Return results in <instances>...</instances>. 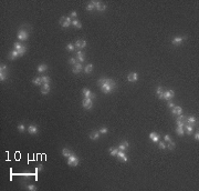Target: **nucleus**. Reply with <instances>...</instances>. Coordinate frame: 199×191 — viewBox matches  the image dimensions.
Returning <instances> with one entry per match:
<instances>
[{
	"mask_svg": "<svg viewBox=\"0 0 199 191\" xmlns=\"http://www.w3.org/2000/svg\"><path fill=\"white\" fill-rule=\"evenodd\" d=\"M97 83L101 87L102 92L106 93V95L112 93L115 90V88H116V82L113 79H109V78H101Z\"/></svg>",
	"mask_w": 199,
	"mask_h": 191,
	"instance_id": "f257e3e1",
	"label": "nucleus"
},
{
	"mask_svg": "<svg viewBox=\"0 0 199 191\" xmlns=\"http://www.w3.org/2000/svg\"><path fill=\"white\" fill-rule=\"evenodd\" d=\"M18 39L20 41H25L28 40V38H29V31L23 29V28H20L19 30H18V35H17Z\"/></svg>",
	"mask_w": 199,
	"mask_h": 191,
	"instance_id": "f03ea898",
	"label": "nucleus"
},
{
	"mask_svg": "<svg viewBox=\"0 0 199 191\" xmlns=\"http://www.w3.org/2000/svg\"><path fill=\"white\" fill-rule=\"evenodd\" d=\"M79 162H80L79 158H77V156H75L74 153H72L69 158H67V164H69L70 167H76L77 164H79Z\"/></svg>",
	"mask_w": 199,
	"mask_h": 191,
	"instance_id": "7ed1b4c3",
	"label": "nucleus"
},
{
	"mask_svg": "<svg viewBox=\"0 0 199 191\" xmlns=\"http://www.w3.org/2000/svg\"><path fill=\"white\" fill-rule=\"evenodd\" d=\"M60 25L63 28H69L70 26H72V18L71 17H62L60 18Z\"/></svg>",
	"mask_w": 199,
	"mask_h": 191,
	"instance_id": "20e7f679",
	"label": "nucleus"
},
{
	"mask_svg": "<svg viewBox=\"0 0 199 191\" xmlns=\"http://www.w3.org/2000/svg\"><path fill=\"white\" fill-rule=\"evenodd\" d=\"M82 106L84 109H87V110H90V109H92L93 107V101L91 98H84L82 101Z\"/></svg>",
	"mask_w": 199,
	"mask_h": 191,
	"instance_id": "39448f33",
	"label": "nucleus"
},
{
	"mask_svg": "<svg viewBox=\"0 0 199 191\" xmlns=\"http://www.w3.org/2000/svg\"><path fill=\"white\" fill-rule=\"evenodd\" d=\"M75 49L76 50H83L85 47H86V41L82 40V39H79V40L75 41Z\"/></svg>",
	"mask_w": 199,
	"mask_h": 191,
	"instance_id": "423d86ee",
	"label": "nucleus"
},
{
	"mask_svg": "<svg viewBox=\"0 0 199 191\" xmlns=\"http://www.w3.org/2000/svg\"><path fill=\"white\" fill-rule=\"evenodd\" d=\"M175 97V92L174 90H167V91H164V95H163V99L167 101H170V99H173Z\"/></svg>",
	"mask_w": 199,
	"mask_h": 191,
	"instance_id": "0eeeda50",
	"label": "nucleus"
},
{
	"mask_svg": "<svg viewBox=\"0 0 199 191\" xmlns=\"http://www.w3.org/2000/svg\"><path fill=\"white\" fill-rule=\"evenodd\" d=\"M185 40H187L186 36H184V37H176L172 40V43L174 46H180L182 43V41H185Z\"/></svg>",
	"mask_w": 199,
	"mask_h": 191,
	"instance_id": "6e6552de",
	"label": "nucleus"
},
{
	"mask_svg": "<svg viewBox=\"0 0 199 191\" xmlns=\"http://www.w3.org/2000/svg\"><path fill=\"white\" fill-rule=\"evenodd\" d=\"M83 67H82V63L81 62H77L76 65H74L73 66V69H72V72L73 73H75V75H77V73H80L81 71L83 70Z\"/></svg>",
	"mask_w": 199,
	"mask_h": 191,
	"instance_id": "1a4fd4ad",
	"label": "nucleus"
},
{
	"mask_svg": "<svg viewBox=\"0 0 199 191\" xmlns=\"http://www.w3.org/2000/svg\"><path fill=\"white\" fill-rule=\"evenodd\" d=\"M76 60H77V62H84L85 61V57H84V53L82 52V50H77L76 51Z\"/></svg>",
	"mask_w": 199,
	"mask_h": 191,
	"instance_id": "9d476101",
	"label": "nucleus"
},
{
	"mask_svg": "<svg viewBox=\"0 0 199 191\" xmlns=\"http://www.w3.org/2000/svg\"><path fill=\"white\" fill-rule=\"evenodd\" d=\"M127 80H128L129 82H136V81L138 80V75H137L136 72L129 73V75L127 76Z\"/></svg>",
	"mask_w": 199,
	"mask_h": 191,
	"instance_id": "9b49d317",
	"label": "nucleus"
},
{
	"mask_svg": "<svg viewBox=\"0 0 199 191\" xmlns=\"http://www.w3.org/2000/svg\"><path fill=\"white\" fill-rule=\"evenodd\" d=\"M116 157L119 159V160L124 161V162H127V161H128V158H127L126 154H125V151L118 150V152H117V156H116Z\"/></svg>",
	"mask_w": 199,
	"mask_h": 191,
	"instance_id": "f8f14e48",
	"label": "nucleus"
},
{
	"mask_svg": "<svg viewBox=\"0 0 199 191\" xmlns=\"http://www.w3.org/2000/svg\"><path fill=\"white\" fill-rule=\"evenodd\" d=\"M19 56H20L19 51H18V50H15V49H13V50L10 51V53H9V56H8V57H9L10 60H15V59L18 58Z\"/></svg>",
	"mask_w": 199,
	"mask_h": 191,
	"instance_id": "ddd939ff",
	"label": "nucleus"
},
{
	"mask_svg": "<svg viewBox=\"0 0 199 191\" xmlns=\"http://www.w3.org/2000/svg\"><path fill=\"white\" fill-rule=\"evenodd\" d=\"M28 132H29L30 134H37L38 133V127L35 126V124H30V126L28 127Z\"/></svg>",
	"mask_w": 199,
	"mask_h": 191,
	"instance_id": "4468645a",
	"label": "nucleus"
},
{
	"mask_svg": "<svg viewBox=\"0 0 199 191\" xmlns=\"http://www.w3.org/2000/svg\"><path fill=\"white\" fill-rule=\"evenodd\" d=\"M172 112H173L174 116H179V115H182V107H179V106H175L174 108H173Z\"/></svg>",
	"mask_w": 199,
	"mask_h": 191,
	"instance_id": "2eb2a0df",
	"label": "nucleus"
},
{
	"mask_svg": "<svg viewBox=\"0 0 199 191\" xmlns=\"http://www.w3.org/2000/svg\"><path fill=\"white\" fill-rule=\"evenodd\" d=\"M180 122L187 124V117H185L184 115H179V116H177L176 123H180Z\"/></svg>",
	"mask_w": 199,
	"mask_h": 191,
	"instance_id": "dca6fc26",
	"label": "nucleus"
},
{
	"mask_svg": "<svg viewBox=\"0 0 199 191\" xmlns=\"http://www.w3.org/2000/svg\"><path fill=\"white\" fill-rule=\"evenodd\" d=\"M100 134L101 133L99 132V131H91V133H90V139L91 140H97V139L100 138Z\"/></svg>",
	"mask_w": 199,
	"mask_h": 191,
	"instance_id": "f3484780",
	"label": "nucleus"
},
{
	"mask_svg": "<svg viewBox=\"0 0 199 191\" xmlns=\"http://www.w3.org/2000/svg\"><path fill=\"white\" fill-rule=\"evenodd\" d=\"M149 138L153 140V142H158L159 139H160V137H159L158 133L156 132H152V133H149Z\"/></svg>",
	"mask_w": 199,
	"mask_h": 191,
	"instance_id": "a211bd4d",
	"label": "nucleus"
},
{
	"mask_svg": "<svg viewBox=\"0 0 199 191\" xmlns=\"http://www.w3.org/2000/svg\"><path fill=\"white\" fill-rule=\"evenodd\" d=\"M50 92V85H42L41 86V93L42 95H48Z\"/></svg>",
	"mask_w": 199,
	"mask_h": 191,
	"instance_id": "6ab92c4d",
	"label": "nucleus"
},
{
	"mask_svg": "<svg viewBox=\"0 0 199 191\" xmlns=\"http://www.w3.org/2000/svg\"><path fill=\"white\" fill-rule=\"evenodd\" d=\"M83 71H84L86 75H90V73L93 71V65L92 63H89V65H86L84 67V69H83Z\"/></svg>",
	"mask_w": 199,
	"mask_h": 191,
	"instance_id": "aec40b11",
	"label": "nucleus"
},
{
	"mask_svg": "<svg viewBox=\"0 0 199 191\" xmlns=\"http://www.w3.org/2000/svg\"><path fill=\"white\" fill-rule=\"evenodd\" d=\"M128 142L127 141H123L121 144L118 146V150H121V151H126L127 150V148H128Z\"/></svg>",
	"mask_w": 199,
	"mask_h": 191,
	"instance_id": "412c9836",
	"label": "nucleus"
},
{
	"mask_svg": "<svg viewBox=\"0 0 199 191\" xmlns=\"http://www.w3.org/2000/svg\"><path fill=\"white\" fill-rule=\"evenodd\" d=\"M38 72H45L48 70V66L45 63H41V65L38 66Z\"/></svg>",
	"mask_w": 199,
	"mask_h": 191,
	"instance_id": "4be33fe9",
	"label": "nucleus"
},
{
	"mask_svg": "<svg viewBox=\"0 0 199 191\" xmlns=\"http://www.w3.org/2000/svg\"><path fill=\"white\" fill-rule=\"evenodd\" d=\"M95 9H96L97 11H100V12H103V11H105L106 10V6L104 5V3H102V2H100L99 5L95 7Z\"/></svg>",
	"mask_w": 199,
	"mask_h": 191,
	"instance_id": "5701e85b",
	"label": "nucleus"
},
{
	"mask_svg": "<svg viewBox=\"0 0 199 191\" xmlns=\"http://www.w3.org/2000/svg\"><path fill=\"white\" fill-rule=\"evenodd\" d=\"M185 129H186L185 132L188 133V134H192V132H194V127H192L191 124H188V123H187L186 126H185Z\"/></svg>",
	"mask_w": 199,
	"mask_h": 191,
	"instance_id": "b1692460",
	"label": "nucleus"
},
{
	"mask_svg": "<svg viewBox=\"0 0 199 191\" xmlns=\"http://www.w3.org/2000/svg\"><path fill=\"white\" fill-rule=\"evenodd\" d=\"M71 154H72V152L70 151V149H67V148H63V149H62V156H63V157H65V158H69Z\"/></svg>",
	"mask_w": 199,
	"mask_h": 191,
	"instance_id": "393cba45",
	"label": "nucleus"
},
{
	"mask_svg": "<svg viewBox=\"0 0 199 191\" xmlns=\"http://www.w3.org/2000/svg\"><path fill=\"white\" fill-rule=\"evenodd\" d=\"M156 93H157V96H158V98H159V99H163V95H164V91H163V87H162V86H158V87H157Z\"/></svg>",
	"mask_w": 199,
	"mask_h": 191,
	"instance_id": "a878e982",
	"label": "nucleus"
},
{
	"mask_svg": "<svg viewBox=\"0 0 199 191\" xmlns=\"http://www.w3.org/2000/svg\"><path fill=\"white\" fill-rule=\"evenodd\" d=\"M109 154L112 157H116L117 156V152H118V148H115V147H112V148H109Z\"/></svg>",
	"mask_w": 199,
	"mask_h": 191,
	"instance_id": "bb28decb",
	"label": "nucleus"
},
{
	"mask_svg": "<svg viewBox=\"0 0 199 191\" xmlns=\"http://www.w3.org/2000/svg\"><path fill=\"white\" fill-rule=\"evenodd\" d=\"M32 83H33V85H35V86H42V80H41V77H35V78H33Z\"/></svg>",
	"mask_w": 199,
	"mask_h": 191,
	"instance_id": "cd10ccee",
	"label": "nucleus"
},
{
	"mask_svg": "<svg viewBox=\"0 0 199 191\" xmlns=\"http://www.w3.org/2000/svg\"><path fill=\"white\" fill-rule=\"evenodd\" d=\"M72 26L75 28H77V29H81L82 28V25H81V22H80L79 20H76V19H73L72 20Z\"/></svg>",
	"mask_w": 199,
	"mask_h": 191,
	"instance_id": "c85d7f7f",
	"label": "nucleus"
},
{
	"mask_svg": "<svg viewBox=\"0 0 199 191\" xmlns=\"http://www.w3.org/2000/svg\"><path fill=\"white\" fill-rule=\"evenodd\" d=\"M187 123L188 124H191V126H194L195 123H196V118H195L194 116H190L187 118Z\"/></svg>",
	"mask_w": 199,
	"mask_h": 191,
	"instance_id": "c756f323",
	"label": "nucleus"
},
{
	"mask_svg": "<svg viewBox=\"0 0 199 191\" xmlns=\"http://www.w3.org/2000/svg\"><path fill=\"white\" fill-rule=\"evenodd\" d=\"M82 93H83V96H84V98H90L91 97V90H89L87 88H84L83 89V91H82Z\"/></svg>",
	"mask_w": 199,
	"mask_h": 191,
	"instance_id": "7c9ffc66",
	"label": "nucleus"
},
{
	"mask_svg": "<svg viewBox=\"0 0 199 191\" xmlns=\"http://www.w3.org/2000/svg\"><path fill=\"white\" fill-rule=\"evenodd\" d=\"M7 78H8L7 71H0V80H1V81H5Z\"/></svg>",
	"mask_w": 199,
	"mask_h": 191,
	"instance_id": "2f4dec72",
	"label": "nucleus"
},
{
	"mask_svg": "<svg viewBox=\"0 0 199 191\" xmlns=\"http://www.w3.org/2000/svg\"><path fill=\"white\" fill-rule=\"evenodd\" d=\"M166 148L170 149V150H174V149L176 148V143H175L173 140H170V141H169V142H168V144H167V146H166Z\"/></svg>",
	"mask_w": 199,
	"mask_h": 191,
	"instance_id": "473e14b6",
	"label": "nucleus"
},
{
	"mask_svg": "<svg viewBox=\"0 0 199 191\" xmlns=\"http://www.w3.org/2000/svg\"><path fill=\"white\" fill-rule=\"evenodd\" d=\"M41 80H42V85H49L50 81H51V79H50L49 77L43 76V77H41Z\"/></svg>",
	"mask_w": 199,
	"mask_h": 191,
	"instance_id": "72a5a7b5",
	"label": "nucleus"
},
{
	"mask_svg": "<svg viewBox=\"0 0 199 191\" xmlns=\"http://www.w3.org/2000/svg\"><path fill=\"white\" fill-rule=\"evenodd\" d=\"M22 46L23 45H21V43H19V42H15V43H13V49H15V50L20 51V49L22 48Z\"/></svg>",
	"mask_w": 199,
	"mask_h": 191,
	"instance_id": "f704fd0d",
	"label": "nucleus"
},
{
	"mask_svg": "<svg viewBox=\"0 0 199 191\" xmlns=\"http://www.w3.org/2000/svg\"><path fill=\"white\" fill-rule=\"evenodd\" d=\"M66 50H69V51H74V50H75V46L73 45V43H69V45H66Z\"/></svg>",
	"mask_w": 199,
	"mask_h": 191,
	"instance_id": "c9c22d12",
	"label": "nucleus"
},
{
	"mask_svg": "<svg viewBox=\"0 0 199 191\" xmlns=\"http://www.w3.org/2000/svg\"><path fill=\"white\" fill-rule=\"evenodd\" d=\"M25 52H27V46H25V45H23V46H22V48L20 49L19 53H20V56H23Z\"/></svg>",
	"mask_w": 199,
	"mask_h": 191,
	"instance_id": "e433bc0d",
	"label": "nucleus"
},
{
	"mask_svg": "<svg viewBox=\"0 0 199 191\" xmlns=\"http://www.w3.org/2000/svg\"><path fill=\"white\" fill-rule=\"evenodd\" d=\"M25 189H27V190H30V191H35L37 190V187L33 186V184H28V186L25 187Z\"/></svg>",
	"mask_w": 199,
	"mask_h": 191,
	"instance_id": "4c0bfd02",
	"label": "nucleus"
},
{
	"mask_svg": "<svg viewBox=\"0 0 199 191\" xmlns=\"http://www.w3.org/2000/svg\"><path fill=\"white\" fill-rule=\"evenodd\" d=\"M101 134H106L107 132H108V129L106 128V127H103V128H101L100 129V131H99Z\"/></svg>",
	"mask_w": 199,
	"mask_h": 191,
	"instance_id": "58836bf2",
	"label": "nucleus"
},
{
	"mask_svg": "<svg viewBox=\"0 0 199 191\" xmlns=\"http://www.w3.org/2000/svg\"><path fill=\"white\" fill-rule=\"evenodd\" d=\"M94 9H95V7H94V6H93L91 2H90L89 5L86 6V10H87V11H93Z\"/></svg>",
	"mask_w": 199,
	"mask_h": 191,
	"instance_id": "ea45409f",
	"label": "nucleus"
},
{
	"mask_svg": "<svg viewBox=\"0 0 199 191\" xmlns=\"http://www.w3.org/2000/svg\"><path fill=\"white\" fill-rule=\"evenodd\" d=\"M69 63H70V65H72V66L76 65V63H77V60H76V58H70V60H69Z\"/></svg>",
	"mask_w": 199,
	"mask_h": 191,
	"instance_id": "a19ab883",
	"label": "nucleus"
},
{
	"mask_svg": "<svg viewBox=\"0 0 199 191\" xmlns=\"http://www.w3.org/2000/svg\"><path fill=\"white\" fill-rule=\"evenodd\" d=\"M18 130H19L20 132H25V124H22V123H21V124H19V126H18Z\"/></svg>",
	"mask_w": 199,
	"mask_h": 191,
	"instance_id": "79ce46f5",
	"label": "nucleus"
},
{
	"mask_svg": "<svg viewBox=\"0 0 199 191\" xmlns=\"http://www.w3.org/2000/svg\"><path fill=\"white\" fill-rule=\"evenodd\" d=\"M158 146L160 149H166V143L164 141H158Z\"/></svg>",
	"mask_w": 199,
	"mask_h": 191,
	"instance_id": "37998d69",
	"label": "nucleus"
},
{
	"mask_svg": "<svg viewBox=\"0 0 199 191\" xmlns=\"http://www.w3.org/2000/svg\"><path fill=\"white\" fill-rule=\"evenodd\" d=\"M164 140H165V142H169V141L172 140V138H170V136H169V134H165V136H164Z\"/></svg>",
	"mask_w": 199,
	"mask_h": 191,
	"instance_id": "c03bdc74",
	"label": "nucleus"
},
{
	"mask_svg": "<svg viewBox=\"0 0 199 191\" xmlns=\"http://www.w3.org/2000/svg\"><path fill=\"white\" fill-rule=\"evenodd\" d=\"M70 17H71V18H76V17H77L76 11H72V12L70 13Z\"/></svg>",
	"mask_w": 199,
	"mask_h": 191,
	"instance_id": "a18cd8bd",
	"label": "nucleus"
},
{
	"mask_svg": "<svg viewBox=\"0 0 199 191\" xmlns=\"http://www.w3.org/2000/svg\"><path fill=\"white\" fill-rule=\"evenodd\" d=\"M0 71H7V66H6V65H1V66H0Z\"/></svg>",
	"mask_w": 199,
	"mask_h": 191,
	"instance_id": "49530a36",
	"label": "nucleus"
},
{
	"mask_svg": "<svg viewBox=\"0 0 199 191\" xmlns=\"http://www.w3.org/2000/svg\"><path fill=\"white\" fill-rule=\"evenodd\" d=\"M167 106H168V108H174V107H175V105H174V103H173L172 102V101H168V103H167Z\"/></svg>",
	"mask_w": 199,
	"mask_h": 191,
	"instance_id": "de8ad7c7",
	"label": "nucleus"
},
{
	"mask_svg": "<svg viewBox=\"0 0 199 191\" xmlns=\"http://www.w3.org/2000/svg\"><path fill=\"white\" fill-rule=\"evenodd\" d=\"M42 166H41V164H39V166H38L37 167V168H35V172H39V171H41V170H42Z\"/></svg>",
	"mask_w": 199,
	"mask_h": 191,
	"instance_id": "09e8293b",
	"label": "nucleus"
},
{
	"mask_svg": "<svg viewBox=\"0 0 199 191\" xmlns=\"http://www.w3.org/2000/svg\"><path fill=\"white\" fill-rule=\"evenodd\" d=\"M195 139H196L197 141L199 140V133H198V132H196V133H195Z\"/></svg>",
	"mask_w": 199,
	"mask_h": 191,
	"instance_id": "8fccbe9b",
	"label": "nucleus"
},
{
	"mask_svg": "<svg viewBox=\"0 0 199 191\" xmlns=\"http://www.w3.org/2000/svg\"><path fill=\"white\" fill-rule=\"evenodd\" d=\"M91 99H95L96 98V96H95V93H91V97H90Z\"/></svg>",
	"mask_w": 199,
	"mask_h": 191,
	"instance_id": "3c124183",
	"label": "nucleus"
}]
</instances>
